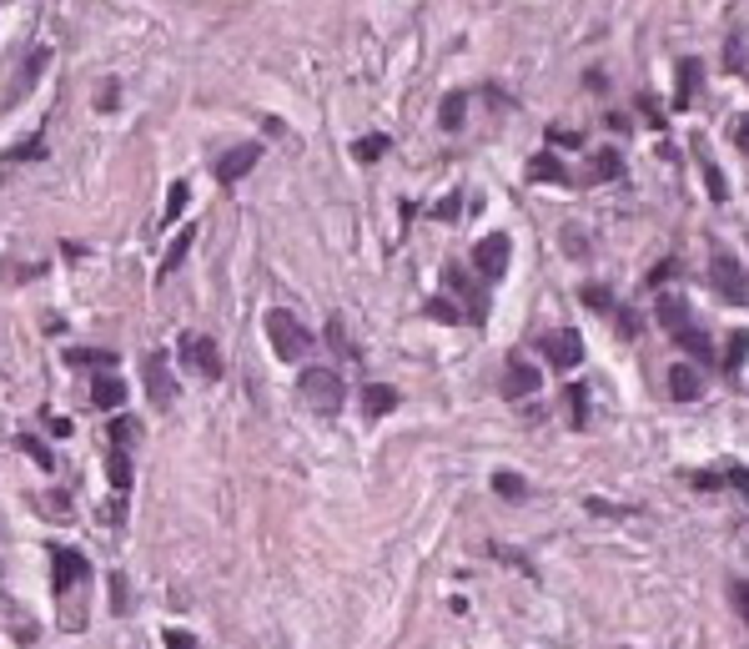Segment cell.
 <instances>
[{"mask_svg":"<svg viewBox=\"0 0 749 649\" xmlns=\"http://www.w3.org/2000/svg\"><path fill=\"white\" fill-rule=\"evenodd\" d=\"M261 327H267V343H271V353L282 357V363H297V357H307V347H312V333H307L287 307H271Z\"/></svg>","mask_w":749,"mask_h":649,"instance_id":"6da1fadb","label":"cell"},{"mask_svg":"<svg viewBox=\"0 0 749 649\" xmlns=\"http://www.w3.org/2000/svg\"><path fill=\"white\" fill-rule=\"evenodd\" d=\"M297 393H302L307 408L322 413V418H332V413L342 408V398H348V388H342V378H337L332 368H302V378H297Z\"/></svg>","mask_w":749,"mask_h":649,"instance_id":"7a4b0ae2","label":"cell"},{"mask_svg":"<svg viewBox=\"0 0 749 649\" xmlns=\"http://www.w3.org/2000/svg\"><path fill=\"white\" fill-rule=\"evenodd\" d=\"M709 287H719V297H724V303L744 307L749 303V272H744V262H739L734 252H715V257H709Z\"/></svg>","mask_w":749,"mask_h":649,"instance_id":"3957f363","label":"cell"},{"mask_svg":"<svg viewBox=\"0 0 749 649\" xmlns=\"http://www.w3.org/2000/svg\"><path fill=\"white\" fill-rule=\"evenodd\" d=\"M543 357H548V368L568 373L584 363V337L574 333V327H554V333L543 337Z\"/></svg>","mask_w":749,"mask_h":649,"instance_id":"277c9868","label":"cell"},{"mask_svg":"<svg viewBox=\"0 0 749 649\" xmlns=\"http://www.w3.org/2000/svg\"><path fill=\"white\" fill-rule=\"evenodd\" d=\"M146 398L156 403V408H172L176 403V378H172V357L156 347V353H146Z\"/></svg>","mask_w":749,"mask_h":649,"instance_id":"5b68a950","label":"cell"},{"mask_svg":"<svg viewBox=\"0 0 749 649\" xmlns=\"http://www.w3.org/2000/svg\"><path fill=\"white\" fill-rule=\"evenodd\" d=\"M176 357H182L186 368H196L207 383H217V378H222V353H217V343H212V337H182Z\"/></svg>","mask_w":749,"mask_h":649,"instance_id":"8992f818","label":"cell"},{"mask_svg":"<svg viewBox=\"0 0 749 649\" xmlns=\"http://www.w3.org/2000/svg\"><path fill=\"white\" fill-rule=\"evenodd\" d=\"M508 257H513V242L508 232H493V237H483L478 247H473V267L483 272L488 282H498L503 272H508Z\"/></svg>","mask_w":749,"mask_h":649,"instance_id":"52a82bcc","label":"cell"},{"mask_svg":"<svg viewBox=\"0 0 749 649\" xmlns=\"http://www.w3.org/2000/svg\"><path fill=\"white\" fill-rule=\"evenodd\" d=\"M257 162H261V146H257V141H241V146H232V152L217 162V182H227V186L241 182Z\"/></svg>","mask_w":749,"mask_h":649,"instance_id":"ba28073f","label":"cell"},{"mask_svg":"<svg viewBox=\"0 0 749 649\" xmlns=\"http://www.w3.org/2000/svg\"><path fill=\"white\" fill-rule=\"evenodd\" d=\"M51 564H55V594H65V589H76L81 579H86V554L81 549H51Z\"/></svg>","mask_w":749,"mask_h":649,"instance_id":"9c48e42d","label":"cell"},{"mask_svg":"<svg viewBox=\"0 0 749 649\" xmlns=\"http://www.w3.org/2000/svg\"><path fill=\"white\" fill-rule=\"evenodd\" d=\"M543 373L533 368L528 357H508V373H503V398H528V393H538Z\"/></svg>","mask_w":749,"mask_h":649,"instance_id":"30bf717a","label":"cell"},{"mask_svg":"<svg viewBox=\"0 0 749 649\" xmlns=\"http://www.w3.org/2000/svg\"><path fill=\"white\" fill-rule=\"evenodd\" d=\"M699 393H705V378H699V368H689V363H674V368H669V398L695 403Z\"/></svg>","mask_w":749,"mask_h":649,"instance_id":"8fae6325","label":"cell"},{"mask_svg":"<svg viewBox=\"0 0 749 649\" xmlns=\"http://www.w3.org/2000/svg\"><path fill=\"white\" fill-rule=\"evenodd\" d=\"M192 242H196V222H186L182 232L172 237V247H166V257H162V267H156V282H166L176 267L186 262V252H192Z\"/></svg>","mask_w":749,"mask_h":649,"instance_id":"7c38bea8","label":"cell"},{"mask_svg":"<svg viewBox=\"0 0 749 649\" xmlns=\"http://www.w3.org/2000/svg\"><path fill=\"white\" fill-rule=\"evenodd\" d=\"M654 313H659V323L669 327L674 337H679V333H685L689 323H695V317H689V303H685V297H679V293H664V297H659V307H654Z\"/></svg>","mask_w":749,"mask_h":649,"instance_id":"4fadbf2b","label":"cell"},{"mask_svg":"<svg viewBox=\"0 0 749 649\" xmlns=\"http://www.w3.org/2000/svg\"><path fill=\"white\" fill-rule=\"evenodd\" d=\"M106 478H111V494L116 498L131 494V454L126 448H116V444L106 448Z\"/></svg>","mask_w":749,"mask_h":649,"instance_id":"5bb4252c","label":"cell"},{"mask_svg":"<svg viewBox=\"0 0 749 649\" xmlns=\"http://www.w3.org/2000/svg\"><path fill=\"white\" fill-rule=\"evenodd\" d=\"M392 408H398V388H388V383H368L362 388V413L368 418H388Z\"/></svg>","mask_w":749,"mask_h":649,"instance_id":"9a60e30c","label":"cell"},{"mask_svg":"<svg viewBox=\"0 0 749 649\" xmlns=\"http://www.w3.org/2000/svg\"><path fill=\"white\" fill-rule=\"evenodd\" d=\"M91 398H96V408H121V403H126V383L106 368V373H96V383H91Z\"/></svg>","mask_w":749,"mask_h":649,"instance_id":"2e32d148","label":"cell"},{"mask_svg":"<svg viewBox=\"0 0 749 649\" xmlns=\"http://www.w3.org/2000/svg\"><path fill=\"white\" fill-rule=\"evenodd\" d=\"M523 176H528V182H568L564 162H558L554 152H538V156L528 162V172H523Z\"/></svg>","mask_w":749,"mask_h":649,"instance_id":"e0dca14e","label":"cell"},{"mask_svg":"<svg viewBox=\"0 0 749 649\" xmlns=\"http://www.w3.org/2000/svg\"><path fill=\"white\" fill-rule=\"evenodd\" d=\"M699 76H705V65H699L695 55H689V61H679V91H674V106H689V101H695Z\"/></svg>","mask_w":749,"mask_h":649,"instance_id":"ac0fdd59","label":"cell"},{"mask_svg":"<svg viewBox=\"0 0 749 649\" xmlns=\"http://www.w3.org/2000/svg\"><path fill=\"white\" fill-rule=\"evenodd\" d=\"M468 116V91H448L443 106H438V121H443V131H458Z\"/></svg>","mask_w":749,"mask_h":649,"instance_id":"d6986e66","label":"cell"},{"mask_svg":"<svg viewBox=\"0 0 749 649\" xmlns=\"http://www.w3.org/2000/svg\"><path fill=\"white\" fill-rule=\"evenodd\" d=\"M564 403H568V423H574V428H588V388L584 383H568Z\"/></svg>","mask_w":749,"mask_h":649,"instance_id":"ffe728a7","label":"cell"},{"mask_svg":"<svg viewBox=\"0 0 749 649\" xmlns=\"http://www.w3.org/2000/svg\"><path fill=\"white\" fill-rule=\"evenodd\" d=\"M65 363H81V368H116V353H111V347H71V353H65Z\"/></svg>","mask_w":749,"mask_h":649,"instance_id":"44dd1931","label":"cell"},{"mask_svg":"<svg viewBox=\"0 0 749 649\" xmlns=\"http://www.w3.org/2000/svg\"><path fill=\"white\" fill-rule=\"evenodd\" d=\"M744 357H749V327H734V337H729V347H724V373H739Z\"/></svg>","mask_w":749,"mask_h":649,"instance_id":"7402d4cb","label":"cell"},{"mask_svg":"<svg viewBox=\"0 0 749 649\" xmlns=\"http://www.w3.org/2000/svg\"><path fill=\"white\" fill-rule=\"evenodd\" d=\"M624 172V162H619V152H598L594 156V166H588V182H614V176H619Z\"/></svg>","mask_w":749,"mask_h":649,"instance_id":"603a6c76","label":"cell"},{"mask_svg":"<svg viewBox=\"0 0 749 649\" xmlns=\"http://www.w3.org/2000/svg\"><path fill=\"white\" fill-rule=\"evenodd\" d=\"M699 156H705V186H709V196H715V202H729V182H724V172L715 166V156H709L705 146H699Z\"/></svg>","mask_w":749,"mask_h":649,"instance_id":"cb8c5ba5","label":"cell"},{"mask_svg":"<svg viewBox=\"0 0 749 649\" xmlns=\"http://www.w3.org/2000/svg\"><path fill=\"white\" fill-rule=\"evenodd\" d=\"M111 444H116V448H126V444H136V438H142V423H136V418H126V413H121V418H111Z\"/></svg>","mask_w":749,"mask_h":649,"instance_id":"d4e9b609","label":"cell"},{"mask_svg":"<svg viewBox=\"0 0 749 649\" xmlns=\"http://www.w3.org/2000/svg\"><path fill=\"white\" fill-rule=\"evenodd\" d=\"M186 202H192V186H186V182H172V192H166V206H162V222H176V216L186 212Z\"/></svg>","mask_w":749,"mask_h":649,"instance_id":"484cf974","label":"cell"},{"mask_svg":"<svg viewBox=\"0 0 749 649\" xmlns=\"http://www.w3.org/2000/svg\"><path fill=\"white\" fill-rule=\"evenodd\" d=\"M679 343H685V347H689V353H695V357H705V363H709V357H715V343H709V333H699L695 323H689L685 333H679Z\"/></svg>","mask_w":749,"mask_h":649,"instance_id":"4316f807","label":"cell"},{"mask_svg":"<svg viewBox=\"0 0 749 649\" xmlns=\"http://www.w3.org/2000/svg\"><path fill=\"white\" fill-rule=\"evenodd\" d=\"M352 156H358L362 166H368V162H382V156H388V136H362L358 146H352Z\"/></svg>","mask_w":749,"mask_h":649,"instance_id":"83f0119b","label":"cell"},{"mask_svg":"<svg viewBox=\"0 0 749 649\" xmlns=\"http://www.w3.org/2000/svg\"><path fill=\"white\" fill-rule=\"evenodd\" d=\"M493 488H498L503 498H513V504H523V498H528V484H523L518 474H493Z\"/></svg>","mask_w":749,"mask_h":649,"instance_id":"f1b7e54d","label":"cell"},{"mask_svg":"<svg viewBox=\"0 0 749 649\" xmlns=\"http://www.w3.org/2000/svg\"><path fill=\"white\" fill-rule=\"evenodd\" d=\"M428 317H438V323H463V313H458L448 297H428Z\"/></svg>","mask_w":749,"mask_h":649,"instance_id":"f546056e","label":"cell"},{"mask_svg":"<svg viewBox=\"0 0 749 649\" xmlns=\"http://www.w3.org/2000/svg\"><path fill=\"white\" fill-rule=\"evenodd\" d=\"M578 297H584V307H594V313H608V307H614V297H608L604 287H584Z\"/></svg>","mask_w":749,"mask_h":649,"instance_id":"4dcf8cb0","label":"cell"},{"mask_svg":"<svg viewBox=\"0 0 749 649\" xmlns=\"http://www.w3.org/2000/svg\"><path fill=\"white\" fill-rule=\"evenodd\" d=\"M327 343H332V347H337V353H342V357H352V343H348V333H342V323H337V317H332V323H327Z\"/></svg>","mask_w":749,"mask_h":649,"instance_id":"1f68e13d","label":"cell"},{"mask_svg":"<svg viewBox=\"0 0 749 649\" xmlns=\"http://www.w3.org/2000/svg\"><path fill=\"white\" fill-rule=\"evenodd\" d=\"M674 277H679V262H654V272H649V287H659V282H674Z\"/></svg>","mask_w":749,"mask_h":649,"instance_id":"d6a6232c","label":"cell"},{"mask_svg":"<svg viewBox=\"0 0 749 649\" xmlns=\"http://www.w3.org/2000/svg\"><path fill=\"white\" fill-rule=\"evenodd\" d=\"M21 448H25V454H31V458H35V464H41V468H51V464H55V458L45 454V444H41V438H21Z\"/></svg>","mask_w":749,"mask_h":649,"instance_id":"836d02e7","label":"cell"},{"mask_svg":"<svg viewBox=\"0 0 749 649\" xmlns=\"http://www.w3.org/2000/svg\"><path fill=\"white\" fill-rule=\"evenodd\" d=\"M162 644H166V649H196V639H192V634H182V629H166Z\"/></svg>","mask_w":749,"mask_h":649,"instance_id":"e575fe53","label":"cell"},{"mask_svg":"<svg viewBox=\"0 0 749 649\" xmlns=\"http://www.w3.org/2000/svg\"><path fill=\"white\" fill-rule=\"evenodd\" d=\"M729 599H734V604H739V614L749 619V584H744V579H734V584H729Z\"/></svg>","mask_w":749,"mask_h":649,"instance_id":"d590c367","label":"cell"},{"mask_svg":"<svg viewBox=\"0 0 749 649\" xmlns=\"http://www.w3.org/2000/svg\"><path fill=\"white\" fill-rule=\"evenodd\" d=\"M564 242H568V257H584V232H578V227H564Z\"/></svg>","mask_w":749,"mask_h":649,"instance_id":"8d00e7d4","label":"cell"},{"mask_svg":"<svg viewBox=\"0 0 749 649\" xmlns=\"http://www.w3.org/2000/svg\"><path fill=\"white\" fill-rule=\"evenodd\" d=\"M116 101H121V91H116V81H106V86H101V91H96V106H101V111H111V106H116Z\"/></svg>","mask_w":749,"mask_h":649,"instance_id":"74e56055","label":"cell"},{"mask_svg":"<svg viewBox=\"0 0 749 649\" xmlns=\"http://www.w3.org/2000/svg\"><path fill=\"white\" fill-rule=\"evenodd\" d=\"M724 478H729V484H734L739 494L749 498V474H744V468H739V464H729V468H724Z\"/></svg>","mask_w":749,"mask_h":649,"instance_id":"f35d334b","label":"cell"},{"mask_svg":"<svg viewBox=\"0 0 749 649\" xmlns=\"http://www.w3.org/2000/svg\"><path fill=\"white\" fill-rule=\"evenodd\" d=\"M734 146L749 156V116H739V121H734Z\"/></svg>","mask_w":749,"mask_h":649,"instance_id":"ab89813d","label":"cell"},{"mask_svg":"<svg viewBox=\"0 0 749 649\" xmlns=\"http://www.w3.org/2000/svg\"><path fill=\"white\" fill-rule=\"evenodd\" d=\"M619 337H639V317L634 313H619Z\"/></svg>","mask_w":749,"mask_h":649,"instance_id":"60d3db41","label":"cell"},{"mask_svg":"<svg viewBox=\"0 0 749 649\" xmlns=\"http://www.w3.org/2000/svg\"><path fill=\"white\" fill-rule=\"evenodd\" d=\"M554 141H564V146H578V131H568V126H554Z\"/></svg>","mask_w":749,"mask_h":649,"instance_id":"b9f144b4","label":"cell"},{"mask_svg":"<svg viewBox=\"0 0 749 649\" xmlns=\"http://www.w3.org/2000/svg\"><path fill=\"white\" fill-rule=\"evenodd\" d=\"M438 216H443V222H453V216H458V196H448V202L438 206Z\"/></svg>","mask_w":749,"mask_h":649,"instance_id":"7bdbcfd3","label":"cell"}]
</instances>
